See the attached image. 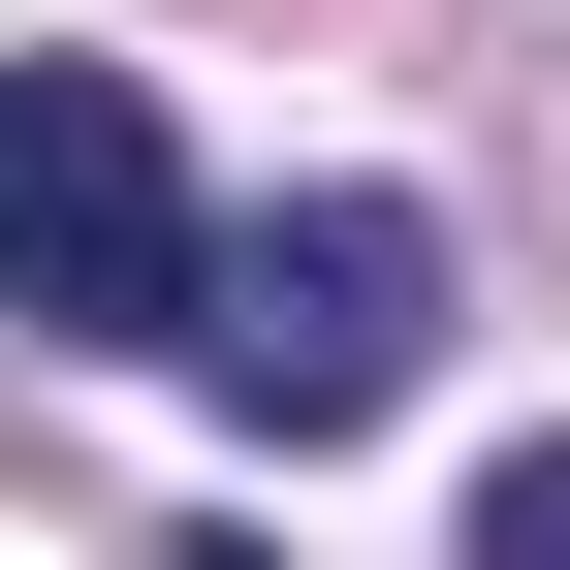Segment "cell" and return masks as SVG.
I'll return each instance as SVG.
<instances>
[{
    "instance_id": "cell-4",
    "label": "cell",
    "mask_w": 570,
    "mask_h": 570,
    "mask_svg": "<svg viewBox=\"0 0 570 570\" xmlns=\"http://www.w3.org/2000/svg\"><path fill=\"white\" fill-rule=\"evenodd\" d=\"M190 570H254V539H190Z\"/></svg>"
},
{
    "instance_id": "cell-1",
    "label": "cell",
    "mask_w": 570,
    "mask_h": 570,
    "mask_svg": "<svg viewBox=\"0 0 570 570\" xmlns=\"http://www.w3.org/2000/svg\"><path fill=\"white\" fill-rule=\"evenodd\" d=\"M412 348H444V223H412V190H285V223H223V254H190V381H223L254 444L412 412Z\"/></svg>"
},
{
    "instance_id": "cell-2",
    "label": "cell",
    "mask_w": 570,
    "mask_h": 570,
    "mask_svg": "<svg viewBox=\"0 0 570 570\" xmlns=\"http://www.w3.org/2000/svg\"><path fill=\"white\" fill-rule=\"evenodd\" d=\"M0 317L32 348H190V190L127 63H0Z\"/></svg>"
},
{
    "instance_id": "cell-3",
    "label": "cell",
    "mask_w": 570,
    "mask_h": 570,
    "mask_svg": "<svg viewBox=\"0 0 570 570\" xmlns=\"http://www.w3.org/2000/svg\"><path fill=\"white\" fill-rule=\"evenodd\" d=\"M475 570H570V444H508V475H475Z\"/></svg>"
}]
</instances>
